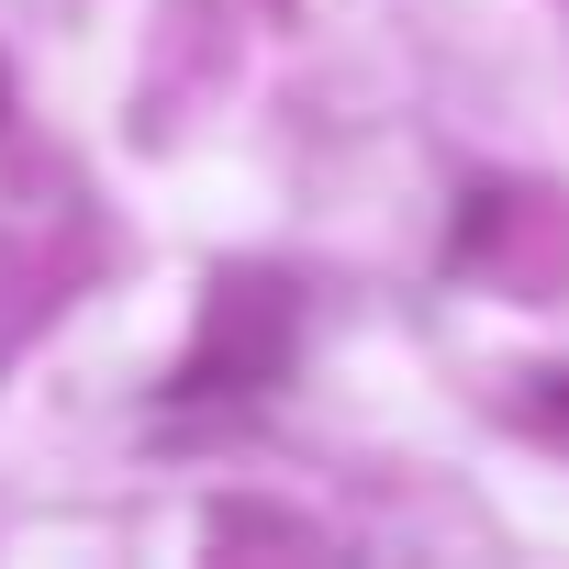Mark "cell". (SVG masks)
<instances>
[{
	"mask_svg": "<svg viewBox=\"0 0 569 569\" xmlns=\"http://www.w3.org/2000/svg\"><path fill=\"white\" fill-rule=\"evenodd\" d=\"M279 358V302L257 291V279H223V302H212V336H201V358L179 369V391H212V380H257Z\"/></svg>",
	"mask_w": 569,
	"mask_h": 569,
	"instance_id": "6da1fadb",
	"label": "cell"
}]
</instances>
